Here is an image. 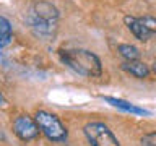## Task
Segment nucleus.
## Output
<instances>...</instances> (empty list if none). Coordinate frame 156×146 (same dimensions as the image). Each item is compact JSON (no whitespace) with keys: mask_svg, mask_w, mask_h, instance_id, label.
Here are the masks:
<instances>
[{"mask_svg":"<svg viewBox=\"0 0 156 146\" xmlns=\"http://www.w3.org/2000/svg\"><path fill=\"white\" fill-rule=\"evenodd\" d=\"M58 55L67 67H70L73 71L80 73L83 76L93 78V76H99L102 73L99 57L90 50H85V49H62L58 52Z\"/></svg>","mask_w":156,"mask_h":146,"instance_id":"nucleus-1","label":"nucleus"},{"mask_svg":"<svg viewBox=\"0 0 156 146\" xmlns=\"http://www.w3.org/2000/svg\"><path fill=\"white\" fill-rule=\"evenodd\" d=\"M34 120H36L39 130L51 141H65L67 140V128L58 120L57 115L51 114V112H46V110H37Z\"/></svg>","mask_w":156,"mask_h":146,"instance_id":"nucleus-2","label":"nucleus"},{"mask_svg":"<svg viewBox=\"0 0 156 146\" xmlns=\"http://www.w3.org/2000/svg\"><path fill=\"white\" fill-rule=\"evenodd\" d=\"M83 131L91 146H120L119 140L109 130V127L101 122H90L85 125Z\"/></svg>","mask_w":156,"mask_h":146,"instance_id":"nucleus-3","label":"nucleus"},{"mask_svg":"<svg viewBox=\"0 0 156 146\" xmlns=\"http://www.w3.org/2000/svg\"><path fill=\"white\" fill-rule=\"evenodd\" d=\"M13 131L20 140L23 141H31L34 138H37L39 135V127L36 123V120H33L28 115H20L13 120Z\"/></svg>","mask_w":156,"mask_h":146,"instance_id":"nucleus-4","label":"nucleus"},{"mask_svg":"<svg viewBox=\"0 0 156 146\" xmlns=\"http://www.w3.org/2000/svg\"><path fill=\"white\" fill-rule=\"evenodd\" d=\"M124 23L127 24V28H129L130 31H132V34H133V36L138 39V41H141V42L148 41V39L153 36V33H151L150 29L140 21V18L129 16V15H127V16L124 18Z\"/></svg>","mask_w":156,"mask_h":146,"instance_id":"nucleus-5","label":"nucleus"},{"mask_svg":"<svg viewBox=\"0 0 156 146\" xmlns=\"http://www.w3.org/2000/svg\"><path fill=\"white\" fill-rule=\"evenodd\" d=\"M34 16L44 21H57L58 10L49 2H37L34 5Z\"/></svg>","mask_w":156,"mask_h":146,"instance_id":"nucleus-6","label":"nucleus"},{"mask_svg":"<svg viewBox=\"0 0 156 146\" xmlns=\"http://www.w3.org/2000/svg\"><path fill=\"white\" fill-rule=\"evenodd\" d=\"M31 28L33 33L39 37H49L52 36L54 31H55V21H44V19H39L34 16L31 21Z\"/></svg>","mask_w":156,"mask_h":146,"instance_id":"nucleus-7","label":"nucleus"},{"mask_svg":"<svg viewBox=\"0 0 156 146\" xmlns=\"http://www.w3.org/2000/svg\"><path fill=\"white\" fill-rule=\"evenodd\" d=\"M106 102H109L111 106L117 107V109L120 110H125V112H132V114H136V115H150L151 112L146 110V109H141V107H136L133 104H130V102L127 101H122V99H117V97H104Z\"/></svg>","mask_w":156,"mask_h":146,"instance_id":"nucleus-8","label":"nucleus"},{"mask_svg":"<svg viewBox=\"0 0 156 146\" xmlns=\"http://www.w3.org/2000/svg\"><path fill=\"white\" fill-rule=\"evenodd\" d=\"M122 68L125 71H129L130 75H133L135 78H146L150 75V68L143 62H138V60H125L122 63Z\"/></svg>","mask_w":156,"mask_h":146,"instance_id":"nucleus-9","label":"nucleus"},{"mask_svg":"<svg viewBox=\"0 0 156 146\" xmlns=\"http://www.w3.org/2000/svg\"><path fill=\"white\" fill-rule=\"evenodd\" d=\"M117 52H119L125 60H138L140 58V50L135 46H130V44H120V46L117 47Z\"/></svg>","mask_w":156,"mask_h":146,"instance_id":"nucleus-10","label":"nucleus"},{"mask_svg":"<svg viewBox=\"0 0 156 146\" xmlns=\"http://www.w3.org/2000/svg\"><path fill=\"white\" fill-rule=\"evenodd\" d=\"M10 39H12V24L7 18L0 16V46L8 44Z\"/></svg>","mask_w":156,"mask_h":146,"instance_id":"nucleus-11","label":"nucleus"},{"mask_svg":"<svg viewBox=\"0 0 156 146\" xmlns=\"http://www.w3.org/2000/svg\"><path fill=\"white\" fill-rule=\"evenodd\" d=\"M140 143H141V146H156V131L143 135L140 140Z\"/></svg>","mask_w":156,"mask_h":146,"instance_id":"nucleus-12","label":"nucleus"},{"mask_svg":"<svg viewBox=\"0 0 156 146\" xmlns=\"http://www.w3.org/2000/svg\"><path fill=\"white\" fill-rule=\"evenodd\" d=\"M140 21L143 23L153 34L156 33V18H153V16H143V18H140Z\"/></svg>","mask_w":156,"mask_h":146,"instance_id":"nucleus-13","label":"nucleus"},{"mask_svg":"<svg viewBox=\"0 0 156 146\" xmlns=\"http://www.w3.org/2000/svg\"><path fill=\"white\" fill-rule=\"evenodd\" d=\"M3 102H5V99H3V96H2V92H0V107L3 106Z\"/></svg>","mask_w":156,"mask_h":146,"instance_id":"nucleus-14","label":"nucleus"},{"mask_svg":"<svg viewBox=\"0 0 156 146\" xmlns=\"http://www.w3.org/2000/svg\"><path fill=\"white\" fill-rule=\"evenodd\" d=\"M153 71L156 73V60H154V63H153Z\"/></svg>","mask_w":156,"mask_h":146,"instance_id":"nucleus-15","label":"nucleus"}]
</instances>
